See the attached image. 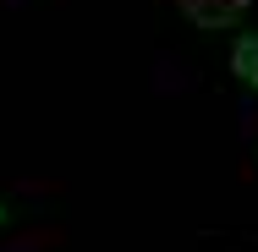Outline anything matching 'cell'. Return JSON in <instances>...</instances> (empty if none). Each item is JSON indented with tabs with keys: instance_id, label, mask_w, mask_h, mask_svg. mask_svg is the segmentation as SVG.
<instances>
[{
	"instance_id": "6da1fadb",
	"label": "cell",
	"mask_w": 258,
	"mask_h": 252,
	"mask_svg": "<svg viewBox=\"0 0 258 252\" xmlns=\"http://www.w3.org/2000/svg\"><path fill=\"white\" fill-rule=\"evenodd\" d=\"M181 11L192 22H204V28H225V22H236L247 11V0H181Z\"/></svg>"
}]
</instances>
